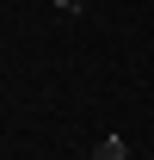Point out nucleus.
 I'll return each instance as SVG.
<instances>
[{"instance_id":"f03ea898","label":"nucleus","mask_w":154,"mask_h":160,"mask_svg":"<svg viewBox=\"0 0 154 160\" xmlns=\"http://www.w3.org/2000/svg\"><path fill=\"white\" fill-rule=\"evenodd\" d=\"M56 6H62V12H80V0H56Z\"/></svg>"},{"instance_id":"f257e3e1","label":"nucleus","mask_w":154,"mask_h":160,"mask_svg":"<svg viewBox=\"0 0 154 160\" xmlns=\"http://www.w3.org/2000/svg\"><path fill=\"white\" fill-rule=\"evenodd\" d=\"M93 160H130V142H123V136H99Z\"/></svg>"}]
</instances>
